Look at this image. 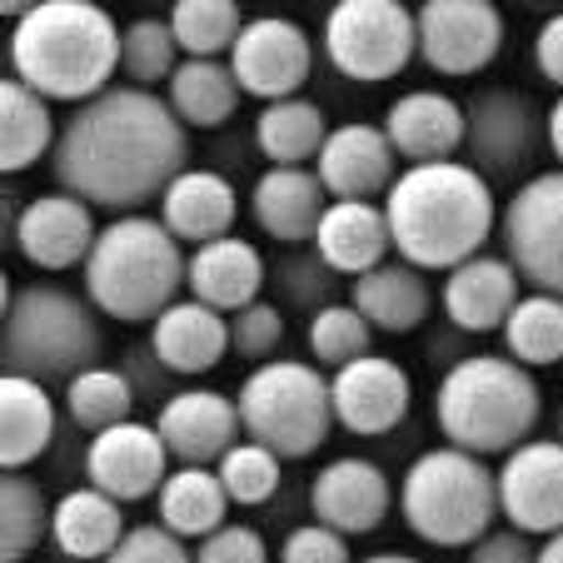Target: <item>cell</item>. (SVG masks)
<instances>
[{
  "instance_id": "obj_7",
  "label": "cell",
  "mask_w": 563,
  "mask_h": 563,
  "mask_svg": "<svg viewBox=\"0 0 563 563\" xmlns=\"http://www.w3.org/2000/svg\"><path fill=\"white\" fill-rule=\"evenodd\" d=\"M405 523L434 549H468L499 519V474L464 449H429L399 484Z\"/></svg>"
},
{
  "instance_id": "obj_35",
  "label": "cell",
  "mask_w": 563,
  "mask_h": 563,
  "mask_svg": "<svg viewBox=\"0 0 563 563\" xmlns=\"http://www.w3.org/2000/svg\"><path fill=\"white\" fill-rule=\"evenodd\" d=\"M55 504L31 474H5L0 478V559L21 563L51 539Z\"/></svg>"
},
{
  "instance_id": "obj_32",
  "label": "cell",
  "mask_w": 563,
  "mask_h": 563,
  "mask_svg": "<svg viewBox=\"0 0 563 563\" xmlns=\"http://www.w3.org/2000/svg\"><path fill=\"white\" fill-rule=\"evenodd\" d=\"M165 100H170L185 130H220L234 120L245 90L224 60H180V70L165 86Z\"/></svg>"
},
{
  "instance_id": "obj_34",
  "label": "cell",
  "mask_w": 563,
  "mask_h": 563,
  "mask_svg": "<svg viewBox=\"0 0 563 563\" xmlns=\"http://www.w3.org/2000/svg\"><path fill=\"white\" fill-rule=\"evenodd\" d=\"M155 499H159V523L170 533H180V539H210V533H220L224 509H230V494H224L214 468H175Z\"/></svg>"
},
{
  "instance_id": "obj_21",
  "label": "cell",
  "mask_w": 563,
  "mask_h": 563,
  "mask_svg": "<svg viewBox=\"0 0 563 563\" xmlns=\"http://www.w3.org/2000/svg\"><path fill=\"white\" fill-rule=\"evenodd\" d=\"M384 135L409 165H444V159H454L464 150L468 120L459 100L439 96V90H415V96H399L389 106Z\"/></svg>"
},
{
  "instance_id": "obj_19",
  "label": "cell",
  "mask_w": 563,
  "mask_h": 563,
  "mask_svg": "<svg viewBox=\"0 0 563 563\" xmlns=\"http://www.w3.org/2000/svg\"><path fill=\"white\" fill-rule=\"evenodd\" d=\"M314 170L334 200H364V205H374V195L394 190V180L405 175L399 170V150L389 145L384 125H364V120L330 130V145H324Z\"/></svg>"
},
{
  "instance_id": "obj_41",
  "label": "cell",
  "mask_w": 563,
  "mask_h": 563,
  "mask_svg": "<svg viewBox=\"0 0 563 563\" xmlns=\"http://www.w3.org/2000/svg\"><path fill=\"white\" fill-rule=\"evenodd\" d=\"M279 464L285 459L275 454V449L255 444V439H245L240 449H230L224 454V464L214 468L224 484V494H230V504H245V509H255V504H269L279 489Z\"/></svg>"
},
{
  "instance_id": "obj_47",
  "label": "cell",
  "mask_w": 563,
  "mask_h": 563,
  "mask_svg": "<svg viewBox=\"0 0 563 563\" xmlns=\"http://www.w3.org/2000/svg\"><path fill=\"white\" fill-rule=\"evenodd\" d=\"M533 65H539V75L549 86L563 90V11L549 15L539 25V35H533Z\"/></svg>"
},
{
  "instance_id": "obj_1",
  "label": "cell",
  "mask_w": 563,
  "mask_h": 563,
  "mask_svg": "<svg viewBox=\"0 0 563 563\" xmlns=\"http://www.w3.org/2000/svg\"><path fill=\"white\" fill-rule=\"evenodd\" d=\"M190 170V130L155 90H106L70 115L51 155V175L90 210H140L165 200Z\"/></svg>"
},
{
  "instance_id": "obj_16",
  "label": "cell",
  "mask_w": 563,
  "mask_h": 563,
  "mask_svg": "<svg viewBox=\"0 0 563 563\" xmlns=\"http://www.w3.org/2000/svg\"><path fill=\"white\" fill-rule=\"evenodd\" d=\"M96 240H100L96 210L65 190L25 200L21 220H15V234H11L15 255L31 260L35 269H51V275L55 269H70V265H86Z\"/></svg>"
},
{
  "instance_id": "obj_51",
  "label": "cell",
  "mask_w": 563,
  "mask_h": 563,
  "mask_svg": "<svg viewBox=\"0 0 563 563\" xmlns=\"http://www.w3.org/2000/svg\"><path fill=\"white\" fill-rule=\"evenodd\" d=\"M559 429H563V415H559Z\"/></svg>"
},
{
  "instance_id": "obj_48",
  "label": "cell",
  "mask_w": 563,
  "mask_h": 563,
  "mask_svg": "<svg viewBox=\"0 0 563 563\" xmlns=\"http://www.w3.org/2000/svg\"><path fill=\"white\" fill-rule=\"evenodd\" d=\"M549 150H553V159L563 165V96L553 100V110H549Z\"/></svg>"
},
{
  "instance_id": "obj_44",
  "label": "cell",
  "mask_w": 563,
  "mask_h": 563,
  "mask_svg": "<svg viewBox=\"0 0 563 563\" xmlns=\"http://www.w3.org/2000/svg\"><path fill=\"white\" fill-rule=\"evenodd\" d=\"M195 563H269V549H265V539H260V529H250V523H224L220 533L200 539Z\"/></svg>"
},
{
  "instance_id": "obj_37",
  "label": "cell",
  "mask_w": 563,
  "mask_h": 563,
  "mask_svg": "<svg viewBox=\"0 0 563 563\" xmlns=\"http://www.w3.org/2000/svg\"><path fill=\"white\" fill-rule=\"evenodd\" d=\"M504 344H509V360H519L523 369L563 364V299L523 295L504 324Z\"/></svg>"
},
{
  "instance_id": "obj_42",
  "label": "cell",
  "mask_w": 563,
  "mask_h": 563,
  "mask_svg": "<svg viewBox=\"0 0 563 563\" xmlns=\"http://www.w3.org/2000/svg\"><path fill=\"white\" fill-rule=\"evenodd\" d=\"M279 340H285V314H279L269 299L230 314V350L240 354V360H269V354L279 350Z\"/></svg>"
},
{
  "instance_id": "obj_25",
  "label": "cell",
  "mask_w": 563,
  "mask_h": 563,
  "mask_svg": "<svg viewBox=\"0 0 563 563\" xmlns=\"http://www.w3.org/2000/svg\"><path fill=\"white\" fill-rule=\"evenodd\" d=\"M150 350L170 374H210L230 350V319L200 299H180L150 324Z\"/></svg>"
},
{
  "instance_id": "obj_38",
  "label": "cell",
  "mask_w": 563,
  "mask_h": 563,
  "mask_svg": "<svg viewBox=\"0 0 563 563\" xmlns=\"http://www.w3.org/2000/svg\"><path fill=\"white\" fill-rule=\"evenodd\" d=\"M65 405H70V419L80 429H90V439L106 434L115 424H130V409H135V389L120 369H90L65 389Z\"/></svg>"
},
{
  "instance_id": "obj_39",
  "label": "cell",
  "mask_w": 563,
  "mask_h": 563,
  "mask_svg": "<svg viewBox=\"0 0 563 563\" xmlns=\"http://www.w3.org/2000/svg\"><path fill=\"white\" fill-rule=\"evenodd\" d=\"M374 334H379V330H374V324L354 305L314 309V319H309V354L340 374V369H350V364L369 360V354H374Z\"/></svg>"
},
{
  "instance_id": "obj_22",
  "label": "cell",
  "mask_w": 563,
  "mask_h": 563,
  "mask_svg": "<svg viewBox=\"0 0 563 563\" xmlns=\"http://www.w3.org/2000/svg\"><path fill=\"white\" fill-rule=\"evenodd\" d=\"M519 269L499 255H478L468 265H459L454 275L444 279V314L454 319V330L468 334H504L509 314L519 309Z\"/></svg>"
},
{
  "instance_id": "obj_9",
  "label": "cell",
  "mask_w": 563,
  "mask_h": 563,
  "mask_svg": "<svg viewBox=\"0 0 563 563\" xmlns=\"http://www.w3.org/2000/svg\"><path fill=\"white\" fill-rule=\"evenodd\" d=\"M324 55L364 86L394 80L419 55V11L399 0H340L324 15Z\"/></svg>"
},
{
  "instance_id": "obj_20",
  "label": "cell",
  "mask_w": 563,
  "mask_h": 563,
  "mask_svg": "<svg viewBox=\"0 0 563 563\" xmlns=\"http://www.w3.org/2000/svg\"><path fill=\"white\" fill-rule=\"evenodd\" d=\"M389 478H384L379 464L369 459H334V464L319 468L314 489H309V509H314V523L344 533V539H360V533H374L389 514Z\"/></svg>"
},
{
  "instance_id": "obj_28",
  "label": "cell",
  "mask_w": 563,
  "mask_h": 563,
  "mask_svg": "<svg viewBox=\"0 0 563 563\" xmlns=\"http://www.w3.org/2000/svg\"><path fill=\"white\" fill-rule=\"evenodd\" d=\"M350 305L360 309L379 334H409L429 319V309H434V289H429L424 269L405 265V260H399V265L389 260V265L369 269L364 279H354Z\"/></svg>"
},
{
  "instance_id": "obj_26",
  "label": "cell",
  "mask_w": 563,
  "mask_h": 563,
  "mask_svg": "<svg viewBox=\"0 0 563 563\" xmlns=\"http://www.w3.org/2000/svg\"><path fill=\"white\" fill-rule=\"evenodd\" d=\"M260 289H265V260L250 240H214L200 245L190 255V299L220 309V314H240V309L260 305Z\"/></svg>"
},
{
  "instance_id": "obj_23",
  "label": "cell",
  "mask_w": 563,
  "mask_h": 563,
  "mask_svg": "<svg viewBox=\"0 0 563 563\" xmlns=\"http://www.w3.org/2000/svg\"><path fill=\"white\" fill-rule=\"evenodd\" d=\"M250 210H255V224L269 240L305 245L330 214V190H324L319 170H265L250 190Z\"/></svg>"
},
{
  "instance_id": "obj_33",
  "label": "cell",
  "mask_w": 563,
  "mask_h": 563,
  "mask_svg": "<svg viewBox=\"0 0 563 563\" xmlns=\"http://www.w3.org/2000/svg\"><path fill=\"white\" fill-rule=\"evenodd\" d=\"M255 145L265 150V159H275V170H305V165H319L324 145H330L324 110L305 96L275 100V106H265L260 120H255Z\"/></svg>"
},
{
  "instance_id": "obj_40",
  "label": "cell",
  "mask_w": 563,
  "mask_h": 563,
  "mask_svg": "<svg viewBox=\"0 0 563 563\" xmlns=\"http://www.w3.org/2000/svg\"><path fill=\"white\" fill-rule=\"evenodd\" d=\"M180 41H175L170 21H155V15H140V21L125 25V60H120V70L135 80L140 90L150 86H170V75L180 70Z\"/></svg>"
},
{
  "instance_id": "obj_24",
  "label": "cell",
  "mask_w": 563,
  "mask_h": 563,
  "mask_svg": "<svg viewBox=\"0 0 563 563\" xmlns=\"http://www.w3.org/2000/svg\"><path fill=\"white\" fill-rule=\"evenodd\" d=\"M389 250H394L389 214H384V205H364V200H334L314 234V255L324 260V269H340V275L354 279L389 265Z\"/></svg>"
},
{
  "instance_id": "obj_46",
  "label": "cell",
  "mask_w": 563,
  "mask_h": 563,
  "mask_svg": "<svg viewBox=\"0 0 563 563\" xmlns=\"http://www.w3.org/2000/svg\"><path fill=\"white\" fill-rule=\"evenodd\" d=\"M468 563H539V549L523 529H494L468 549Z\"/></svg>"
},
{
  "instance_id": "obj_45",
  "label": "cell",
  "mask_w": 563,
  "mask_h": 563,
  "mask_svg": "<svg viewBox=\"0 0 563 563\" xmlns=\"http://www.w3.org/2000/svg\"><path fill=\"white\" fill-rule=\"evenodd\" d=\"M279 563H350V539L324 529V523H305L285 539Z\"/></svg>"
},
{
  "instance_id": "obj_49",
  "label": "cell",
  "mask_w": 563,
  "mask_h": 563,
  "mask_svg": "<svg viewBox=\"0 0 563 563\" xmlns=\"http://www.w3.org/2000/svg\"><path fill=\"white\" fill-rule=\"evenodd\" d=\"M539 563H563V533H553V539L539 543Z\"/></svg>"
},
{
  "instance_id": "obj_17",
  "label": "cell",
  "mask_w": 563,
  "mask_h": 563,
  "mask_svg": "<svg viewBox=\"0 0 563 563\" xmlns=\"http://www.w3.org/2000/svg\"><path fill=\"white\" fill-rule=\"evenodd\" d=\"M155 429L170 449V459H180V468H220L224 454L240 449L245 419H240V405L224 399V394L185 389L175 399H165Z\"/></svg>"
},
{
  "instance_id": "obj_36",
  "label": "cell",
  "mask_w": 563,
  "mask_h": 563,
  "mask_svg": "<svg viewBox=\"0 0 563 563\" xmlns=\"http://www.w3.org/2000/svg\"><path fill=\"white\" fill-rule=\"evenodd\" d=\"M245 15L234 0H180L170 11V31L180 41L185 60H220L224 51L240 45L245 35Z\"/></svg>"
},
{
  "instance_id": "obj_27",
  "label": "cell",
  "mask_w": 563,
  "mask_h": 563,
  "mask_svg": "<svg viewBox=\"0 0 563 563\" xmlns=\"http://www.w3.org/2000/svg\"><path fill=\"white\" fill-rule=\"evenodd\" d=\"M234 214H240V195L214 170H185L180 180L165 190V200H159L165 230H170L180 245H195V250L224 240Z\"/></svg>"
},
{
  "instance_id": "obj_10",
  "label": "cell",
  "mask_w": 563,
  "mask_h": 563,
  "mask_svg": "<svg viewBox=\"0 0 563 563\" xmlns=\"http://www.w3.org/2000/svg\"><path fill=\"white\" fill-rule=\"evenodd\" d=\"M468 120V165H474L484 180H519L523 170H533V155L539 145H549V115H539L529 96L509 86L478 90L464 106Z\"/></svg>"
},
{
  "instance_id": "obj_6",
  "label": "cell",
  "mask_w": 563,
  "mask_h": 563,
  "mask_svg": "<svg viewBox=\"0 0 563 563\" xmlns=\"http://www.w3.org/2000/svg\"><path fill=\"white\" fill-rule=\"evenodd\" d=\"M106 334L96 324V305L70 295L65 285H5V330H0V364L35 384H65L100 369Z\"/></svg>"
},
{
  "instance_id": "obj_30",
  "label": "cell",
  "mask_w": 563,
  "mask_h": 563,
  "mask_svg": "<svg viewBox=\"0 0 563 563\" xmlns=\"http://www.w3.org/2000/svg\"><path fill=\"white\" fill-rule=\"evenodd\" d=\"M55 145H60V130H55L51 100L35 96L25 80L5 75L0 80V170H31L35 159L55 155Z\"/></svg>"
},
{
  "instance_id": "obj_2",
  "label": "cell",
  "mask_w": 563,
  "mask_h": 563,
  "mask_svg": "<svg viewBox=\"0 0 563 563\" xmlns=\"http://www.w3.org/2000/svg\"><path fill=\"white\" fill-rule=\"evenodd\" d=\"M389 234L399 260L415 269H449L478 260L484 240L494 234V185L464 165V159H444V165H409L389 190Z\"/></svg>"
},
{
  "instance_id": "obj_18",
  "label": "cell",
  "mask_w": 563,
  "mask_h": 563,
  "mask_svg": "<svg viewBox=\"0 0 563 563\" xmlns=\"http://www.w3.org/2000/svg\"><path fill=\"white\" fill-rule=\"evenodd\" d=\"M330 389H334V419L360 439L399 429L409 415V399H415V384H409L405 364L384 360V354H369V360L340 369L330 379Z\"/></svg>"
},
{
  "instance_id": "obj_3",
  "label": "cell",
  "mask_w": 563,
  "mask_h": 563,
  "mask_svg": "<svg viewBox=\"0 0 563 563\" xmlns=\"http://www.w3.org/2000/svg\"><path fill=\"white\" fill-rule=\"evenodd\" d=\"M125 60V31L96 0H41L11 31V75L60 106H90L106 96Z\"/></svg>"
},
{
  "instance_id": "obj_13",
  "label": "cell",
  "mask_w": 563,
  "mask_h": 563,
  "mask_svg": "<svg viewBox=\"0 0 563 563\" xmlns=\"http://www.w3.org/2000/svg\"><path fill=\"white\" fill-rule=\"evenodd\" d=\"M309 65H314V51H309V35L299 31L285 15H260V21L245 25L240 45L230 51V70L240 80V90L265 106L275 100H295V90L309 80Z\"/></svg>"
},
{
  "instance_id": "obj_12",
  "label": "cell",
  "mask_w": 563,
  "mask_h": 563,
  "mask_svg": "<svg viewBox=\"0 0 563 563\" xmlns=\"http://www.w3.org/2000/svg\"><path fill=\"white\" fill-rule=\"evenodd\" d=\"M504 51V15L489 0H429L419 5V60L439 75H478Z\"/></svg>"
},
{
  "instance_id": "obj_29",
  "label": "cell",
  "mask_w": 563,
  "mask_h": 563,
  "mask_svg": "<svg viewBox=\"0 0 563 563\" xmlns=\"http://www.w3.org/2000/svg\"><path fill=\"white\" fill-rule=\"evenodd\" d=\"M55 439V399L45 384L21 379V374H5L0 379V459H5V474H21L25 464L51 449Z\"/></svg>"
},
{
  "instance_id": "obj_4",
  "label": "cell",
  "mask_w": 563,
  "mask_h": 563,
  "mask_svg": "<svg viewBox=\"0 0 563 563\" xmlns=\"http://www.w3.org/2000/svg\"><path fill=\"white\" fill-rule=\"evenodd\" d=\"M185 285L190 260L165 220L150 214L110 220L86 260V299L120 324H155L170 305H180Z\"/></svg>"
},
{
  "instance_id": "obj_8",
  "label": "cell",
  "mask_w": 563,
  "mask_h": 563,
  "mask_svg": "<svg viewBox=\"0 0 563 563\" xmlns=\"http://www.w3.org/2000/svg\"><path fill=\"white\" fill-rule=\"evenodd\" d=\"M234 405L245 419V434L275 449L279 459H309L340 424L330 379L299 360H269L265 369H255L240 384Z\"/></svg>"
},
{
  "instance_id": "obj_50",
  "label": "cell",
  "mask_w": 563,
  "mask_h": 563,
  "mask_svg": "<svg viewBox=\"0 0 563 563\" xmlns=\"http://www.w3.org/2000/svg\"><path fill=\"white\" fill-rule=\"evenodd\" d=\"M360 563H419V559H409V553H374V559H360Z\"/></svg>"
},
{
  "instance_id": "obj_43",
  "label": "cell",
  "mask_w": 563,
  "mask_h": 563,
  "mask_svg": "<svg viewBox=\"0 0 563 563\" xmlns=\"http://www.w3.org/2000/svg\"><path fill=\"white\" fill-rule=\"evenodd\" d=\"M106 563H195V553L165 523H140V529H130L120 539V549Z\"/></svg>"
},
{
  "instance_id": "obj_14",
  "label": "cell",
  "mask_w": 563,
  "mask_h": 563,
  "mask_svg": "<svg viewBox=\"0 0 563 563\" xmlns=\"http://www.w3.org/2000/svg\"><path fill=\"white\" fill-rule=\"evenodd\" d=\"M86 478H90V489L110 494L115 504H140L165 489V478H170V449H165L159 429L130 419V424H115L90 439Z\"/></svg>"
},
{
  "instance_id": "obj_11",
  "label": "cell",
  "mask_w": 563,
  "mask_h": 563,
  "mask_svg": "<svg viewBox=\"0 0 563 563\" xmlns=\"http://www.w3.org/2000/svg\"><path fill=\"white\" fill-rule=\"evenodd\" d=\"M504 250L533 295L563 299V170H543L514 190L504 210Z\"/></svg>"
},
{
  "instance_id": "obj_5",
  "label": "cell",
  "mask_w": 563,
  "mask_h": 563,
  "mask_svg": "<svg viewBox=\"0 0 563 563\" xmlns=\"http://www.w3.org/2000/svg\"><path fill=\"white\" fill-rule=\"evenodd\" d=\"M434 409L449 449L509 459L519 444H529L543 415V394L539 379L509 354H468L439 379Z\"/></svg>"
},
{
  "instance_id": "obj_15",
  "label": "cell",
  "mask_w": 563,
  "mask_h": 563,
  "mask_svg": "<svg viewBox=\"0 0 563 563\" xmlns=\"http://www.w3.org/2000/svg\"><path fill=\"white\" fill-rule=\"evenodd\" d=\"M499 509L509 529L563 533V439H529L499 468Z\"/></svg>"
},
{
  "instance_id": "obj_31",
  "label": "cell",
  "mask_w": 563,
  "mask_h": 563,
  "mask_svg": "<svg viewBox=\"0 0 563 563\" xmlns=\"http://www.w3.org/2000/svg\"><path fill=\"white\" fill-rule=\"evenodd\" d=\"M130 533V523L120 519V504L100 489H70L60 504H55V523H51V539L65 559H100L106 563L110 553L120 549V539Z\"/></svg>"
}]
</instances>
